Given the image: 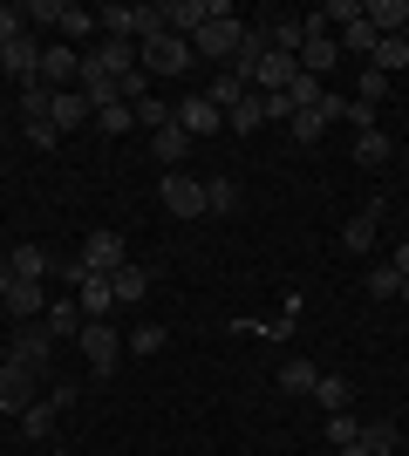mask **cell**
<instances>
[{
  "label": "cell",
  "instance_id": "42",
  "mask_svg": "<svg viewBox=\"0 0 409 456\" xmlns=\"http://www.w3.org/2000/svg\"><path fill=\"white\" fill-rule=\"evenodd\" d=\"M28 35V7H0V48Z\"/></svg>",
  "mask_w": 409,
  "mask_h": 456
},
{
  "label": "cell",
  "instance_id": "39",
  "mask_svg": "<svg viewBox=\"0 0 409 456\" xmlns=\"http://www.w3.org/2000/svg\"><path fill=\"white\" fill-rule=\"evenodd\" d=\"M355 436H362V416H355V409H341V416H328V450H348Z\"/></svg>",
  "mask_w": 409,
  "mask_h": 456
},
{
  "label": "cell",
  "instance_id": "10",
  "mask_svg": "<svg viewBox=\"0 0 409 456\" xmlns=\"http://www.w3.org/2000/svg\"><path fill=\"white\" fill-rule=\"evenodd\" d=\"M164 211H171V218H205V177L164 171Z\"/></svg>",
  "mask_w": 409,
  "mask_h": 456
},
{
  "label": "cell",
  "instance_id": "38",
  "mask_svg": "<svg viewBox=\"0 0 409 456\" xmlns=\"http://www.w3.org/2000/svg\"><path fill=\"white\" fill-rule=\"evenodd\" d=\"M369 300H403V273L396 266H369Z\"/></svg>",
  "mask_w": 409,
  "mask_h": 456
},
{
  "label": "cell",
  "instance_id": "33",
  "mask_svg": "<svg viewBox=\"0 0 409 456\" xmlns=\"http://www.w3.org/2000/svg\"><path fill=\"white\" fill-rule=\"evenodd\" d=\"M389 157H396V143L382 130H362V136H355V164H369V171H375V164H389Z\"/></svg>",
  "mask_w": 409,
  "mask_h": 456
},
{
  "label": "cell",
  "instance_id": "18",
  "mask_svg": "<svg viewBox=\"0 0 409 456\" xmlns=\"http://www.w3.org/2000/svg\"><path fill=\"white\" fill-rule=\"evenodd\" d=\"M151 157L164 164V171H184V157H192V136L177 130V123H164V130H151Z\"/></svg>",
  "mask_w": 409,
  "mask_h": 456
},
{
  "label": "cell",
  "instance_id": "14",
  "mask_svg": "<svg viewBox=\"0 0 409 456\" xmlns=\"http://www.w3.org/2000/svg\"><path fill=\"white\" fill-rule=\"evenodd\" d=\"M177 130L192 136V143H198V136H218V130H225V110H212L205 95H184V102H177Z\"/></svg>",
  "mask_w": 409,
  "mask_h": 456
},
{
  "label": "cell",
  "instance_id": "8",
  "mask_svg": "<svg viewBox=\"0 0 409 456\" xmlns=\"http://www.w3.org/2000/svg\"><path fill=\"white\" fill-rule=\"evenodd\" d=\"M293 61H300V76L321 82V76H334V61H341V41H334L321 20H307V41H300V55H293Z\"/></svg>",
  "mask_w": 409,
  "mask_h": 456
},
{
  "label": "cell",
  "instance_id": "34",
  "mask_svg": "<svg viewBox=\"0 0 409 456\" xmlns=\"http://www.w3.org/2000/svg\"><path fill=\"white\" fill-rule=\"evenodd\" d=\"M205 211H218V218H233V211H239V184H233V177H205Z\"/></svg>",
  "mask_w": 409,
  "mask_h": 456
},
{
  "label": "cell",
  "instance_id": "26",
  "mask_svg": "<svg viewBox=\"0 0 409 456\" xmlns=\"http://www.w3.org/2000/svg\"><path fill=\"white\" fill-rule=\"evenodd\" d=\"M246 95H253V89H246V82H239L233 69H225V76H212V82H205V102H212V110H239Z\"/></svg>",
  "mask_w": 409,
  "mask_h": 456
},
{
  "label": "cell",
  "instance_id": "44",
  "mask_svg": "<svg viewBox=\"0 0 409 456\" xmlns=\"http://www.w3.org/2000/svg\"><path fill=\"white\" fill-rule=\"evenodd\" d=\"M28 143H35V151H55L61 130H55V123H28Z\"/></svg>",
  "mask_w": 409,
  "mask_h": 456
},
{
  "label": "cell",
  "instance_id": "36",
  "mask_svg": "<svg viewBox=\"0 0 409 456\" xmlns=\"http://www.w3.org/2000/svg\"><path fill=\"white\" fill-rule=\"evenodd\" d=\"M334 41H341V55H375V41H382V35H375L369 20H355V28H341Z\"/></svg>",
  "mask_w": 409,
  "mask_h": 456
},
{
  "label": "cell",
  "instance_id": "3",
  "mask_svg": "<svg viewBox=\"0 0 409 456\" xmlns=\"http://www.w3.org/2000/svg\"><path fill=\"white\" fill-rule=\"evenodd\" d=\"M157 28H164L157 7H123V0L96 7V35H110V41H143V35H157Z\"/></svg>",
  "mask_w": 409,
  "mask_h": 456
},
{
  "label": "cell",
  "instance_id": "37",
  "mask_svg": "<svg viewBox=\"0 0 409 456\" xmlns=\"http://www.w3.org/2000/svg\"><path fill=\"white\" fill-rule=\"evenodd\" d=\"M164 341H171V334H164V327H157V321H143V327H136V334H130V341H123V354H143V362H151V354H157V347H164Z\"/></svg>",
  "mask_w": 409,
  "mask_h": 456
},
{
  "label": "cell",
  "instance_id": "21",
  "mask_svg": "<svg viewBox=\"0 0 409 456\" xmlns=\"http://www.w3.org/2000/svg\"><path fill=\"white\" fill-rule=\"evenodd\" d=\"M76 306H82V321H102V314L117 306L110 280H102V273H82V286H76Z\"/></svg>",
  "mask_w": 409,
  "mask_h": 456
},
{
  "label": "cell",
  "instance_id": "35",
  "mask_svg": "<svg viewBox=\"0 0 409 456\" xmlns=\"http://www.w3.org/2000/svg\"><path fill=\"white\" fill-rule=\"evenodd\" d=\"M314 20H321V28H355V20H362V0H328V7H314Z\"/></svg>",
  "mask_w": 409,
  "mask_h": 456
},
{
  "label": "cell",
  "instance_id": "48",
  "mask_svg": "<svg viewBox=\"0 0 409 456\" xmlns=\"http://www.w3.org/2000/svg\"><path fill=\"white\" fill-rule=\"evenodd\" d=\"M403 456H409V450H403Z\"/></svg>",
  "mask_w": 409,
  "mask_h": 456
},
{
  "label": "cell",
  "instance_id": "24",
  "mask_svg": "<svg viewBox=\"0 0 409 456\" xmlns=\"http://www.w3.org/2000/svg\"><path fill=\"white\" fill-rule=\"evenodd\" d=\"M48 300H55V293H41V286H28V280H14V293H7V314H14V321H41V314H48Z\"/></svg>",
  "mask_w": 409,
  "mask_h": 456
},
{
  "label": "cell",
  "instance_id": "43",
  "mask_svg": "<svg viewBox=\"0 0 409 456\" xmlns=\"http://www.w3.org/2000/svg\"><path fill=\"white\" fill-rule=\"evenodd\" d=\"M20 110H28V123H48V89L28 82V89H20Z\"/></svg>",
  "mask_w": 409,
  "mask_h": 456
},
{
  "label": "cell",
  "instance_id": "23",
  "mask_svg": "<svg viewBox=\"0 0 409 456\" xmlns=\"http://www.w3.org/2000/svg\"><path fill=\"white\" fill-rule=\"evenodd\" d=\"M69 402H76V388H55L48 402H35V409L20 416V429H28V436H48V429H55V416L69 409Z\"/></svg>",
  "mask_w": 409,
  "mask_h": 456
},
{
  "label": "cell",
  "instance_id": "30",
  "mask_svg": "<svg viewBox=\"0 0 409 456\" xmlns=\"http://www.w3.org/2000/svg\"><path fill=\"white\" fill-rule=\"evenodd\" d=\"M396 443H403V436H396V422H389V416L362 422V450H369V456H396Z\"/></svg>",
  "mask_w": 409,
  "mask_h": 456
},
{
  "label": "cell",
  "instance_id": "16",
  "mask_svg": "<svg viewBox=\"0 0 409 456\" xmlns=\"http://www.w3.org/2000/svg\"><path fill=\"white\" fill-rule=\"evenodd\" d=\"M41 327H48V341H76V334H82L76 293H55V300H48V314H41Z\"/></svg>",
  "mask_w": 409,
  "mask_h": 456
},
{
  "label": "cell",
  "instance_id": "7",
  "mask_svg": "<svg viewBox=\"0 0 409 456\" xmlns=\"http://www.w3.org/2000/svg\"><path fill=\"white\" fill-rule=\"evenodd\" d=\"M341 116H348V102H341V95H321V102H314V110H300V116H293V123H287V136H293V143H300V151H314V143H321V136H328V123H341Z\"/></svg>",
  "mask_w": 409,
  "mask_h": 456
},
{
  "label": "cell",
  "instance_id": "19",
  "mask_svg": "<svg viewBox=\"0 0 409 456\" xmlns=\"http://www.w3.org/2000/svg\"><path fill=\"white\" fill-rule=\"evenodd\" d=\"M362 20H369L382 41H389V35H409V0H369V7H362Z\"/></svg>",
  "mask_w": 409,
  "mask_h": 456
},
{
  "label": "cell",
  "instance_id": "41",
  "mask_svg": "<svg viewBox=\"0 0 409 456\" xmlns=\"http://www.w3.org/2000/svg\"><path fill=\"white\" fill-rule=\"evenodd\" d=\"M382 95H389V76H382V69H369V76L355 82V102H362V110H375Z\"/></svg>",
  "mask_w": 409,
  "mask_h": 456
},
{
  "label": "cell",
  "instance_id": "28",
  "mask_svg": "<svg viewBox=\"0 0 409 456\" xmlns=\"http://www.w3.org/2000/svg\"><path fill=\"white\" fill-rule=\"evenodd\" d=\"M314 381H321V368H314V362H300V354L280 362V388H287V395H314Z\"/></svg>",
  "mask_w": 409,
  "mask_h": 456
},
{
  "label": "cell",
  "instance_id": "31",
  "mask_svg": "<svg viewBox=\"0 0 409 456\" xmlns=\"http://www.w3.org/2000/svg\"><path fill=\"white\" fill-rule=\"evenodd\" d=\"M136 110V130H164V123H177V102H164V95H143V102H130Z\"/></svg>",
  "mask_w": 409,
  "mask_h": 456
},
{
  "label": "cell",
  "instance_id": "27",
  "mask_svg": "<svg viewBox=\"0 0 409 456\" xmlns=\"http://www.w3.org/2000/svg\"><path fill=\"white\" fill-rule=\"evenodd\" d=\"M110 293H117V300H143V293H151V266H136V259L117 266L110 273Z\"/></svg>",
  "mask_w": 409,
  "mask_h": 456
},
{
  "label": "cell",
  "instance_id": "25",
  "mask_svg": "<svg viewBox=\"0 0 409 456\" xmlns=\"http://www.w3.org/2000/svg\"><path fill=\"white\" fill-rule=\"evenodd\" d=\"M314 402H321L328 416H341V409H355V388H348V375H321V381H314Z\"/></svg>",
  "mask_w": 409,
  "mask_h": 456
},
{
  "label": "cell",
  "instance_id": "13",
  "mask_svg": "<svg viewBox=\"0 0 409 456\" xmlns=\"http://www.w3.org/2000/svg\"><path fill=\"white\" fill-rule=\"evenodd\" d=\"M0 76H14L20 89H28V82H41V41H35V35L7 41V48H0Z\"/></svg>",
  "mask_w": 409,
  "mask_h": 456
},
{
  "label": "cell",
  "instance_id": "5",
  "mask_svg": "<svg viewBox=\"0 0 409 456\" xmlns=\"http://www.w3.org/2000/svg\"><path fill=\"white\" fill-rule=\"evenodd\" d=\"M76 347L89 354V368H96V381H110L117 375V362H123V334L110 321H82V334H76Z\"/></svg>",
  "mask_w": 409,
  "mask_h": 456
},
{
  "label": "cell",
  "instance_id": "22",
  "mask_svg": "<svg viewBox=\"0 0 409 456\" xmlns=\"http://www.w3.org/2000/svg\"><path fill=\"white\" fill-rule=\"evenodd\" d=\"M375 225H382V205H369V211H355L348 225H341V252H355V259H362V252L375 246Z\"/></svg>",
  "mask_w": 409,
  "mask_h": 456
},
{
  "label": "cell",
  "instance_id": "12",
  "mask_svg": "<svg viewBox=\"0 0 409 456\" xmlns=\"http://www.w3.org/2000/svg\"><path fill=\"white\" fill-rule=\"evenodd\" d=\"M76 259H82V266H89V273H102V280H110V273H117V266H130V252H123V239H117V232H89Z\"/></svg>",
  "mask_w": 409,
  "mask_h": 456
},
{
  "label": "cell",
  "instance_id": "4",
  "mask_svg": "<svg viewBox=\"0 0 409 456\" xmlns=\"http://www.w3.org/2000/svg\"><path fill=\"white\" fill-rule=\"evenodd\" d=\"M239 35H246V20H239L233 7H225V14H212V20H205V28L192 35V55H198V61H233Z\"/></svg>",
  "mask_w": 409,
  "mask_h": 456
},
{
  "label": "cell",
  "instance_id": "40",
  "mask_svg": "<svg viewBox=\"0 0 409 456\" xmlns=\"http://www.w3.org/2000/svg\"><path fill=\"white\" fill-rule=\"evenodd\" d=\"M96 130H102V136H130V130H136V110H130V102H117V110H96Z\"/></svg>",
  "mask_w": 409,
  "mask_h": 456
},
{
  "label": "cell",
  "instance_id": "11",
  "mask_svg": "<svg viewBox=\"0 0 409 456\" xmlns=\"http://www.w3.org/2000/svg\"><path fill=\"white\" fill-rule=\"evenodd\" d=\"M76 82H82V55L69 41H48L41 48V89H76Z\"/></svg>",
  "mask_w": 409,
  "mask_h": 456
},
{
  "label": "cell",
  "instance_id": "2",
  "mask_svg": "<svg viewBox=\"0 0 409 456\" xmlns=\"http://www.w3.org/2000/svg\"><path fill=\"white\" fill-rule=\"evenodd\" d=\"M28 20L55 28L61 41H96V14H89V7H76V0H28Z\"/></svg>",
  "mask_w": 409,
  "mask_h": 456
},
{
  "label": "cell",
  "instance_id": "1",
  "mask_svg": "<svg viewBox=\"0 0 409 456\" xmlns=\"http://www.w3.org/2000/svg\"><path fill=\"white\" fill-rule=\"evenodd\" d=\"M192 41H177V35H164V28H157V35H143L136 41V69H143V76H192Z\"/></svg>",
  "mask_w": 409,
  "mask_h": 456
},
{
  "label": "cell",
  "instance_id": "32",
  "mask_svg": "<svg viewBox=\"0 0 409 456\" xmlns=\"http://www.w3.org/2000/svg\"><path fill=\"white\" fill-rule=\"evenodd\" d=\"M259 123H266V95H246L239 110H225V130H239V136H253Z\"/></svg>",
  "mask_w": 409,
  "mask_h": 456
},
{
  "label": "cell",
  "instance_id": "20",
  "mask_svg": "<svg viewBox=\"0 0 409 456\" xmlns=\"http://www.w3.org/2000/svg\"><path fill=\"white\" fill-rule=\"evenodd\" d=\"M7 273H14V280H28V286H41L48 273H55V252H41V246H14V252H7Z\"/></svg>",
  "mask_w": 409,
  "mask_h": 456
},
{
  "label": "cell",
  "instance_id": "47",
  "mask_svg": "<svg viewBox=\"0 0 409 456\" xmlns=\"http://www.w3.org/2000/svg\"><path fill=\"white\" fill-rule=\"evenodd\" d=\"M403 306H409V280H403Z\"/></svg>",
  "mask_w": 409,
  "mask_h": 456
},
{
  "label": "cell",
  "instance_id": "9",
  "mask_svg": "<svg viewBox=\"0 0 409 456\" xmlns=\"http://www.w3.org/2000/svg\"><path fill=\"white\" fill-rule=\"evenodd\" d=\"M7 354H14L20 368H35V375H48V362H55V341H48V327H41V321H20V334L7 341Z\"/></svg>",
  "mask_w": 409,
  "mask_h": 456
},
{
  "label": "cell",
  "instance_id": "46",
  "mask_svg": "<svg viewBox=\"0 0 409 456\" xmlns=\"http://www.w3.org/2000/svg\"><path fill=\"white\" fill-rule=\"evenodd\" d=\"M7 293H14V273H7V266H0V300H7Z\"/></svg>",
  "mask_w": 409,
  "mask_h": 456
},
{
  "label": "cell",
  "instance_id": "45",
  "mask_svg": "<svg viewBox=\"0 0 409 456\" xmlns=\"http://www.w3.org/2000/svg\"><path fill=\"white\" fill-rule=\"evenodd\" d=\"M389 266H396V273H403V280H409V239H403V246L389 252Z\"/></svg>",
  "mask_w": 409,
  "mask_h": 456
},
{
  "label": "cell",
  "instance_id": "29",
  "mask_svg": "<svg viewBox=\"0 0 409 456\" xmlns=\"http://www.w3.org/2000/svg\"><path fill=\"white\" fill-rule=\"evenodd\" d=\"M369 69H382V76H396V69H409V35H389V41H375Z\"/></svg>",
  "mask_w": 409,
  "mask_h": 456
},
{
  "label": "cell",
  "instance_id": "15",
  "mask_svg": "<svg viewBox=\"0 0 409 456\" xmlns=\"http://www.w3.org/2000/svg\"><path fill=\"white\" fill-rule=\"evenodd\" d=\"M89 69H102V76H130L136 69V41H110V35H96V48H89Z\"/></svg>",
  "mask_w": 409,
  "mask_h": 456
},
{
  "label": "cell",
  "instance_id": "6",
  "mask_svg": "<svg viewBox=\"0 0 409 456\" xmlns=\"http://www.w3.org/2000/svg\"><path fill=\"white\" fill-rule=\"evenodd\" d=\"M35 402H41V375L20 368L14 354H0V409H7V416H28Z\"/></svg>",
  "mask_w": 409,
  "mask_h": 456
},
{
  "label": "cell",
  "instance_id": "17",
  "mask_svg": "<svg viewBox=\"0 0 409 456\" xmlns=\"http://www.w3.org/2000/svg\"><path fill=\"white\" fill-rule=\"evenodd\" d=\"M89 102H82V89H48V123H55V130H82V123H89Z\"/></svg>",
  "mask_w": 409,
  "mask_h": 456
}]
</instances>
